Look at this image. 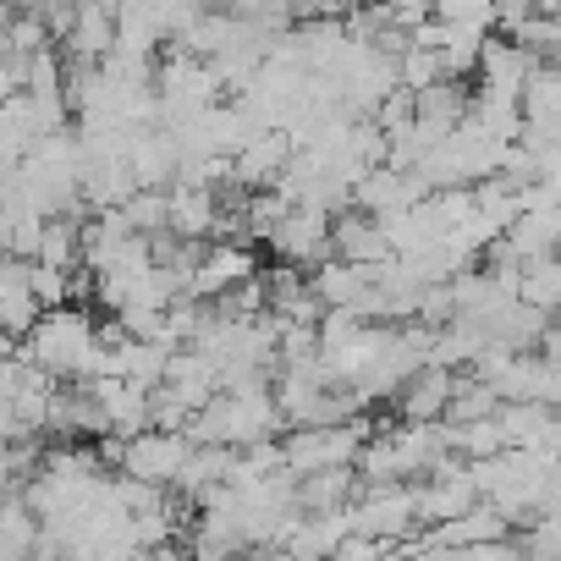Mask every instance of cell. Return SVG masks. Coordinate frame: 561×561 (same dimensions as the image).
<instances>
[{"label":"cell","mask_w":561,"mask_h":561,"mask_svg":"<svg viewBox=\"0 0 561 561\" xmlns=\"http://www.w3.org/2000/svg\"><path fill=\"white\" fill-rule=\"evenodd\" d=\"M28 364H39L45 375L67 380V386H89L105 375L111 364V331H100L89 320V309L67 304V309H45L39 325L23 336Z\"/></svg>","instance_id":"1"},{"label":"cell","mask_w":561,"mask_h":561,"mask_svg":"<svg viewBox=\"0 0 561 561\" xmlns=\"http://www.w3.org/2000/svg\"><path fill=\"white\" fill-rule=\"evenodd\" d=\"M375 440V430L364 419L353 424H309V430H287L280 451H287V473L309 479V473H331V468H358L364 446Z\"/></svg>","instance_id":"2"},{"label":"cell","mask_w":561,"mask_h":561,"mask_svg":"<svg viewBox=\"0 0 561 561\" xmlns=\"http://www.w3.org/2000/svg\"><path fill=\"white\" fill-rule=\"evenodd\" d=\"M193 451H198V440H193L187 430H144V435H133V440H122V435L105 440V457H111L122 473H133V479H144V484H160V490L182 479V468L193 462Z\"/></svg>","instance_id":"3"},{"label":"cell","mask_w":561,"mask_h":561,"mask_svg":"<svg viewBox=\"0 0 561 561\" xmlns=\"http://www.w3.org/2000/svg\"><path fill=\"white\" fill-rule=\"evenodd\" d=\"M264 248L275 253V264H298V270H320L336 259V215L325 209H287L280 226L264 237Z\"/></svg>","instance_id":"4"},{"label":"cell","mask_w":561,"mask_h":561,"mask_svg":"<svg viewBox=\"0 0 561 561\" xmlns=\"http://www.w3.org/2000/svg\"><path fill=\"white\" fill-rule=\"evenodd\" d=\"M353 528L358 534H375L386 545L408 539L419 523V484L408 479H391V484H364V501H353Z\"/></svg>","instance_id":"5"},{"label":"cell","mask_w":561,"mask_h":561,"mask_svg":"<svg viewBox=\"0 0 561 561\" xmlns=\"http://www.w3.org/2000/svg\"><path fill=\"white\" fill-rule=\"evenodd\" d=\"M116 34H122V0H83L72 12V28L61 39L67 67H100L116 56Z\"/></svg>","instance_id":"6"},{"label":"cell","mask_w":561,"mask_h":561,"mask_svg":"<svg viewBox=\"0 0 561 561\" xmlns=\"http://www.w3.org/2000/svg\"><path fill=\"white\" fill-rule=\"evenodd\" d=\"M259 275H264V270H259V253H253L248 242H237V237L209 242L204 259H198V270H193V298L215 304V298L248 287V280H259Z\"/></svg>","instance_id":"7"},{"label":"cell","mask_w":561,"mask_h":561,"mask_svg":"<svg viewBox=\"0 0 561 561\" xmlns=\"http://www.w3.org/2000/svg\"><path fill=\"white\" fill-rule=\"evenodd\" d=\"M89 386H94V397H100V408H105V419H111V435L133 440V435L154 430V391H149V386L122 380V375H100V380H89Z\"/></svg>","instance_id":"8"},{"label":"cell","mask_w":561,"mask_h":561,"mask_svg":"<svg viewBox=\"0 0 561 561\" xmlns=\"http://www.w3.org/2000/svg\"><path fill=\"white\" fill-rule=\"evenodd\" d=\"M424 198H430V182H424L419 171L375 165V171L358 182V209H369V215H380V220H391V215H402V209H413V204H424Z\"/></svg>","instance_id":"9"},{"label":"cell","mask_w":561,"mask_h":561,"mask_svg":"<svg viewBox=\"0 0 561 561\" xmlns=\"http://www.w3.org/2000/svg\"><path fill=\"white\" fill-rule=\"evenodd\" d=\"M39 314H45V304L34 293V264L7 253V264H0V320H7V336L23 342L39 325Z\"/></svg>","instance_id":"10"},{"label":"cell","mask_w":561,"mask_h":561,"mask_svg":"<svg viewBox=\"0 0 561 561\" xmlns=\"http://www.w3.org/2000/svg\"><path fill=\"white\" fill-rule=\"evenodd\" d=\"M336 259H358V264H391L397 259V248H391V237H386V220L380 215H369V209H347V215H336Z\"/></svg>","instance_id":"11"},{"label":"cell","mask_w":561,"mask_h":561,"mask_svg":"<svg viewBox=\"0 0 561 561\" xmlns=\"http://www.w3.org/2000/svg\"><path fill=\"white\" fill-rule=\"evenodd\" d=\"M451 397H457V375L440 369V364H424V369L408 380V391L397 397L402 424H435V419H446V413H451Z\"/></svg>","instance_id":"12"},{"label":"cell","mask_w":561,"mask_h":561,"mask_svg":"<svg viewBox=\"0 0 561 561\" xmlns=\"http://www.w3.org/2000/svg\"><path fill=\"white\" fill-rule=\"evenodd\" d=\"M369 479L353 473V468H331V473H309L298 479V501L304 512H336V506H353V495L364 490Z\"/></svg>","instance_id":"13"},{"label":"cell","mask_w":561,"mask_h":561,"mask_svg":"<svg viewBox=\"0 0 561 561\" xmlns=\"http://www.w3.org/2000/svg\"><path fill=\"white\" fill-rule=\"evenodd\" d=\"M397 72H402V89H413V94H424V89H435V83L451 78L446 72V56L440 50H424V45H408L397 56Z\"/></svg>","instance_id":"14"},{"label":"cell","mask_w":561,"mask_h":561,"mask_svg":"<svg viewBox=\"0 0 561 561\" xmlns=\"http://www.w3.org/2000/svg\"><path fill=\"white\" fill-rule=\"evenodd\" d=\"M523 116L528 122H561V67H539L534 83L523 89Z\"/></svg>","instance_id":"15"},{"label":"cell","mask_w":561,"mask_h":561,"mask_svg":"<svg viewBox=\"0 0 561 561\" xmlns=\"http://www.w3.org/2000/svg\"><path fill=\"white\" fill-rule=\"evenodd\" d=\"M435 18L451 23V28H473V34H490L495 18H501V0H435Z\"/></svg>","instance_id":"16"},{"label":"cell","mask_w":561,"mask_h":561,"mask_svg":"<svg viewBox=\"0 0 561 561\" xmlns=\"http://www.w3.org/2000/svg\"><path fill=\"white\" fill-rule=\"evenodd\" d=\"M380 556H386V539H375V534H353L336 550V561H380Z\"/></svg>","instance_id":"17"},{"label":"cell","mask_w":561,"mask_h":561,"mask_svg":"<svg viewBox=\"0 0 561 561\" xmlns=\"http://www.w3.org/2000/svg\"><path fill=\"white\" fill-rule=\"evenodd\" d=\"M83 7V0H39V12L50 18V34H56V45L67 39V28H72V12Z\"/></svg>","instance_id":"18"}]
</instances>
